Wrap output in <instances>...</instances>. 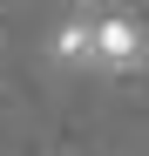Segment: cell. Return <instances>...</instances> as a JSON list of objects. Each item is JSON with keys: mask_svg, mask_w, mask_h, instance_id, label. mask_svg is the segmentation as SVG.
<instances>
[{"mask_svg": "<svg viewBox=\"0 0 149 156\" xmlns=\"http://www.w3.org/2000/svg\"><path fill=\"white\" fill-rule=\"evenodd\" d=\"M88 48H95V20H68V27L54 34V61H68V68H88Z\"/></svg>", "mask_w": 149, "mask_h": 156, "instance_id": "2", "label": "cell"}, {"mask_svg": "<svg viewBox=\"0 0 149 156\" xmlns=\"http://www.w3.org/2000/svg\"><path fill=\"white\" fill-rule=\"evenodd\" d=\"M142 61H149V34L136 27V20H122V14L95 20V48H88V68H102V75H129V68H142Z\"/></svg>", "mask_w": 149, "mask_h": 156, "instance_id": "1", "label": "cell"}]
</instances>
